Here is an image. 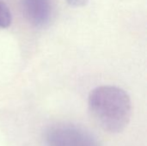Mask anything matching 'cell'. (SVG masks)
<instances>
[{"label": "cell", "instance_id": "6da1fadb", "mask_svg": "<svg viewBox=\"0 0 147 146\" xmlns=\"http://www.w3.org/2000/svg\"><path fill=\"white\" fill-rule=\"evenodd\" d=\"M88 105L96 122L108 133L122 132L130 120V97L118 87L105 85L94 89L90 93Z\"/></svg>", "mask_w": 147, "mask_h": 146}, {"label": "cell", "instance_id": "7a4b0ae2", "mask_svg": "<svg viewBox=\"0 0 147 146\" xmlns=\"http://www.w3.org/2000/svg\"><path fill=\"white\" fill-rule=\"evenodd\" d=\"M45 141L47 146H100L90 132L70 124L50 126L46 131Z\"/></svg>", "mask_w": 147, "mask_h": 146}, {"label": "cell", "instance_id": "3957f363", "mask_svg": "<svg viewBox=\"0 0 147 146\" xmlns=\"http://www.w3.org/2000/svg\"><path fill=\"white\" fill-rule=\"evenodd\" d=\"M24 8L28 18L34 25L42 26L48 22L51 16L49 0H24Z\"/></svg>", "mask_w": 147, "mask_h": 146}, {"label": "cell", "instance_id": "277c9868", "mask_svg": "<svg viewBox=\"0 0 147 146\" xmlns=\"http://www.w3.org/2000/svg\"><path fill=\"white\" fill-rule=\"evenodd\" d=\"M11 13L6 3L0 0V28H8L11 24Z\"/></svg>", "mask_w": 147, "mask_h": 146}, {"label": "cell", "instance_id": "5b68a950", "mask_svg": "<svg viewBox=\"0 0 147 146\" xmlns=\"http://www.w3.org/2000/svg\"><path fill=\"white\" fill-rule=\"evenodd\" d=\"M67 3L74 7H82L88 3L89 0H66Z\"/></svg>", "mask_w": 147, "mask_h": 146}]
</instances>
